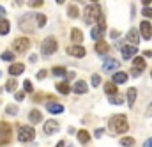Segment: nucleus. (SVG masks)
Wrapping results in <instances>:
<instances>
[{"label": "nucleus", "instance_id": "1", "mask_svg": "<svg viewBox=\"0 0 152 147\" xmlns=\"http://www.w3.org/2000/svg\"><path fill=\"white\" fill-rule=\"evenodd\" d=\"M101 16H103V11H101V7H99L97 4H90V5L85 7V11H83V20H85L87 25L96 23Z\"/></svg>", "mask_w": 152, "mask_h": 147}, {"label": "nucleus", "instance_id": "2", "mask_svg": "<svg viewBox=\"0 0 152 147\" xmlns=\"http://www.w3.org/2000/svg\"><path fill=\"white\" fill-rule=\"evenodd\" d=\"M110 129L113 131L115 135L118 133H126L129 129V124H127V119L126 115H113L110 119Z\"/></svg>", "mask_w": 152, "mask_h": 147}, {"label": "nucleus", "instance_id": "3", "mask_svg": "<svg viewBox=\"0 0 152 147\" xmlns=\"http://www.w3.org/2000/svg\"><path fill=\"white\" fill-rule=\"evenodd\" d=\"M18 27H20V30H23V32H27V34L34 32V29H36V27H34V14H32V12L23 14V16L20 18Z\"/></svg>", "mask_w": 152, "mask_h": 147}, {"label": "nucleus", "instance_id": "4", "mask_svg": "<svg viewBox=\"0 0 152 147\" xmlns=\"http://www.w3.org/2000/svg\"><path fill=\"white\" fill-rule=\"evenodd\" d=\"M58 44L55 41V37H46L42 43H41V51H42V57H50L57 51Z\"/></svg>", "mask_w": 152, "mask_h": 147}, {"label": "nucleus", "instance_id": "5", "mask_svg": "<svg viewBox=\"0 0 152 147\" xmlns=\"http://www.w3.org/2000/svg\"><path fill=\"white\" fill-rule=\"evenodd\" d=\"M34 137H36L34 128H30V126H18V138H20V142H32Z\"/></svg>", "mask_w": 152, "mask_h": 147}, {"label": "nucleus", "instance_id": "6", "mask_svg": "<svg viewBox=\"0 0 152 147\" xmlns=\"http://www.w3.org/2000/svg\"><path fill=\"white\" fill-rule=\"evenodd\" d=\"M11 126L7 122H0V147L7 146L11 142Z\"/></svg>", "mask_w": 152, "mask_h": 147}, {"label": "nucleus", "instance_id": "7", "mask_svg": "<svg viewBox=\"0 0 152 147\" xmlns=\"http://www.w3.org/2000/svg\"><path fill=\"white\" fill-rule=\"evenodd\" d=\"M12 48H14V51H18V53H25V51L30 48V41H28L27 37H18V39H14Z\"/></svg>", "mask_w": 152, "mask_h": 147}, {"label": "nucleus", "instance_id": "8", "mask_svg": "<svg viewBox=\"0 0 152 147\" xmlns=\"http://www.w3.org/2000/svg\"><path fill=\"white\" fill-rule=\"evenodd\" d=\"M145 69V60L143 57H133V68H131V74L133 76H138Z\"/></svg>", "mask_w": 152, "mask_h": 147}, {"label": "nucleus", "instance_id": "9", "mask_svg": "<svg viewBox=\"0 0 152 147\" xmlns=\"http://www.w3.org/2000/svg\"><path fill=\"white\" fill-rule=\"evenodd\" d=\"M97 21H99V23H97L96 27H92V30H90V36H92V39H96V41L103 36V32H104V29H106V25H104V18H103V16H101Z\"/></svg>", "mask_w": 152, "mask_h": 147}, {"label": "nucleus", "instance_id": "10", "mask_svg": "<svg viewBox=\"0 0 152 147\" xmlns=\"http://www.w3.org/2000/svg\"><path fill=\"white\" fill-rule=\"evenodd\" d=\"M58 128H60V124L55 121V119H50L48 122H44V128H42V131H44V135H53V133H57L58 131Z\"/></svg>", "mask_w": 152, "mask_h": 147}, {"label": "nucleus", "instance_id": "11", "mask_svg": "<svg viewBox=\"0 0 152 147\" xmlns=\"http://www.w3.org/2000/svg\"><path fill=\"white\" fill-rule=\"evenodd\" d=\"M120 51H122V57H124L126 60H131V59L136 55V46H134V44H124V46L120 48Z\"/></svg>", "mask_w": 152, "mask_h": 147}, {"label": "nucleus", "instance_id": "12", "mask_svg": "<svg viewBox=\"0 0 152 147\" xmlns=\"http://www.w3.org/2000/svg\"><path fill=\"white\" fill-rule=\"evenodd\" d=\"M140 32H142V37H143V39H151L152 37V27L147 20H143V21L140 23Z\"/></svg>", "mask_w": 152, "mask_h": 147}, {"label": "nucleus", "instance_id": "13", "mask_svg": "<svg viewBox=\"0 0 152 147\" xmlns=\"http://www.w3.org/2000/svg\"><path fill=\"white\" fill-rule=\"evenodd\" d=\"M103 69L104 71H115V69H118V62L115 60V59H104V62H103Z\"/></svg>", "mask_w": 152, "mask_h": 147}, {"label": "nucleus", "instance_id": "14", "mask_svg": "<svg viewBox=\"0 0 152 147\" xmlns=\"http://www.w3.org/2000/svg\"><path fill=\"white\" fill-rule=\"evenodd\" d=\"M67 51H69V55H73V57H78V59H81V57H85V48H81V46H69L67 48Z\"/></svg>", "mask_w": 152, "mask_h": 147}, {"label": "nucleus", "instance_id": "15", "mask_svg": "<svg viewBox=\"0 0 152 147\" xmlns=\"http://www.w3.org/2000/svg\"><path fill=\"white\" fill-rule=\"evenodd\" d=\"M73 90H75L76 94H85V92L88 90V85H87L83 80H78L75 85H73Z\"/></svg>", "mask_w": 152, "mask_h": 147}, {"label": "nucleus", "instance_id": "16", "mask_svg": "<svg viewBox=\"0 0 152 147\" xmlns=\"http://www.w3.org/2000/svg\"><path fill=\"white\" fill-rule=\"evenodd\" d=\"M25 71V66L21 64V62H14L11 68H9V74H12V76H16V74H21Z\"/></svg>", "mask_w": 152, "mask_h": 147}, {"label": "nucleus", "instance_id": "17", "mask_svg": "<svg viewBox=\"0 0 152 147\" xmlns=\"http://www.w3.org/2000/svg\"><path fill=\"white\" fill-rule=\"evenodd\" d=\"M46 108H48L50 113H62V112H64V107H62L60 103H55V101H50Z\"/></svg>", "mask_w": 152, "mask_h": 147}, {"label": "nucleus", "instance_id": "18", "mask_svg": "<svg viewBox=\"0 0 152 147\" xmlns=\"http://www.w3.org/2000/svg\"><path fill=\"white\" fill-rule=\"evenodd\" d=\"M127 39H129V43L131 44H138L140 43V36H138V30H134V29H131L129 32H127Z\"/></svg>", "mask_w": 152, "mask_h": 147}, {"label": "nucleus", "instance_id": "19", "mask_svg": "<svg viewBox=\"0 0 152 147\" xmlns=\"http://www.w3.org/2000/svg\"><path fill=\"white\" fill-rule=\"evenodd\" d=\"M134 101H136V89L131 87V89L127 90V105H129V108H133Z\"/></svg>", "mask_w": 152, "mask_h": 147}, {"label": "nucleus", "instance_id": "20", "mask_svg": "<svg viewBox=\"0 0 152 147\" xmlns=\"http://www.w3.org/2000/svg\"><path fill=\"white\" fill-rule=\"evenodd\" d=\"M71 39H73V43L80 44V43L83 41V34H81V30H80V29H73V30H71Z\"/></svg>", "mask_w": 152, "mask_h": 147}, {"label": "nucleus", "instance_id": "21", "mask_svg": "<svg viewBox=\"0 0 152 147\" xmlns=\"http://www.w3.org/2000/svg\"><path fill=\"white\" fill-rule=\"evenodd\" d=\"M28 121H30V122H34V124L41 122V121H42V115H41V112H39V110H32L30 113H28Z\"/></svg>", "mask_w": 152, "mask_h": 147}, {"label": "nucleus", "instance_id": "22", "mask_svg": "<svg viewBox=\"0 0 152 147\" xmlns=\"http://www.w3.org/2000/svg\"><path fill=\"white\" fill-rule=\"evenodd\" d=\"M127 82V74L122 73V71H117L113 74V83H126Z\"/></svg>", "mask_w": 152, "mask_h": 147}, {"label": "nucleus", "instance_id": "23", "mask_svg": "<svg viewBox=\"0 0 152 147\" xmlns=\"http://www.w3.org/2000/svg\"><path fill=\"white\" fill-rule=\"evenodd\" d=\"M9 30H11V25H9V21H7V20H0V36H5V34H9Z\"/></svg>", "mask_w": 152, "mask_h": 147}, {"label": "nucleus", "instance_id": "24", "mask_svg": "<svg viewBox=\"0 0 152 147\" xmlns=\"http://www.w3.org/2000/svg\"><path fill=\"white\" fill-rule=\"evenodd\" d=\"M96 51H97V53H101V55H103V53H106V51H108V44H106L104 41H99V39H97V44H96Z\"/></svg>", "mask_w": 152, "mask_h": 147}, {"label": "nucleus", "instance_id": "25", "mask_svg": "<svg viewBox=\"0 0 152 147\" xmlns=\"http://www.w3.org/2000/svg\"><path fill=\"white\" fill-rule=\"evenodd\" d=\"M78 140H80L81 144H87V142L90 140V135H88L85 129H80V131H78Z\"/></svg>", "mask_w": 152, "mask_h": 147}, {"label": "nucleus", "instance_id": "26", "mask_svg": "<svg viewBox=\"0 0 152 147\" xmlns=\"http://www.w3.org/2000/svg\"><path fill=\"white\" fill-rule=\"evenodd\" d=\"M104 92H106L108 96L115 94V92H117V83H113V82H110V83H104Z\"/></svg>", "mask_w": 152, "mask_h": 147}, {"label": "nucleus", "instance_id": "27", "mask_svg": "<svg viewBox=\"0 0 152 147\" xmlns=\"http://www.w3.org/2000/svg\"><path fill=\"white\" fill-rule=\"evenodd\" d=\"M57 90H58L60 94H69V85H67L66 82H58V83H57Z\"/></svg>", "mask_w": 152, "mask_h": 147}, {"label": "nucleus", "instance_id": "28", "mask_svg": "<svg viewBox=\"0 0 152 147\" xmlns=\"http://www.w3.org/2000/svg\"><path fill=\"white\" fill-rule=\"evenodd\" d=\"M120 146L133 147V146H134V138H133V137H124V138H120Z\"/></svg>", "mask_w": 152, "mask_h": 147}, {"label": "nucleus", "instance_id": "29", "mask_svg": "<svg viewBox=\"0 0 152 147\" xmlns=\"http://www.w3.org/2000/svg\"><path fill=\"white\" fill-rule=\"evenodd\" d=\"M110 103H112V105H122V103H124V98H122L120 94L117 96V92H115V94L110 96Z\"/></svg>", "mask_w": 152, "mask_h": 147}, {"label": "nucleus", "instance_id": "30", "mask_svg": "<svg viewBox=\"0 0 152 147\" xmlns=\"http://www.w3.org/2000/svg\"><path fill=\"white\" fill-rule=\"evenodd\" d=\"M67 16H69V18H78V16H80V11H78L76 5H69V7H67Z\"/></svg>", "mask_w": 152, "mask_h": 147}, {"label": "nucleus", "instance_id": "31", "mask_svg": "<svg viewBox=\"0 0 152 147\" xmlns=\"http://www.w3.org/2000/svg\"><path fill=\"white\" fill-rule=\"evenodd\" d=\"M16 87H18V82H16V80H9V82L5 83V90H7V92H12Z\"/></svg>", "mask_w": 152, "mask_h": 147}, {"label": "nucleus", "instance_id": "32", "mask_svg": "<svg viewBox=\"0 0 152 147\" xmlns=\"http://www.w3.org/2000/svg\"><path fill=\"white\" fill-rule=\"evenodd\" d=\"M53 74H55V76H66V68H64V66H62V68H60V66L53 68Z\"/></svg>", "mask_w": 152, "mask_h": 147}, {"label": "nucleus", "instance_id": "33", "mask_svg": "<svg viewBox=\"0 0 152 147\" xmlns=\"http://www.w3.org/2000/svg\"><path fill=\"white\" fill-rule=\"evenodd\" d=\"M2 60H7V62L14 60V53H12V51H4V53H2Z\"/></svg>", "mask_w": 152, "mask_h": 147}, {"label": "nucleus", "instance_id": "34", "mask_svg": "<svg viewBox=\"0 0 152 147\" xmlns=\"http://www.w3.org/2000/svg\"><path fill=\"white\" fill-rule=\"evenodd\" d=\"M36 21H37V27H44L46 25V16L44 14H37L36 16Z\"/></svg>", "mask_w": 152, "mask_h": 147}, {"label": "nucleus", "instance_id": "35", "mask_svg": "<svg viewBox=\"0 0 152 147\" xmlns=\"http://www.w3.org/2000/svg\"><path fill=\"white\" fill-rule=\"evenodd\" d=\"M5 113H9V115H16V113H18V108H16L14 105H7V107H5Z\"/></svg>", "mask_w": 152, "mask_h": 147}, {"label": "nucleus", "instance_id": "36", "mask_svg": "<svg viewBox=\"0 0 152 147\" xmlns=\"http://www.w3.org/2000/svg\"><path fill=\"white\" fill-rule=\"evenodd\" d=\"M142 14L145 16V20H149V18H152V9L149 5H145V9H142Z\"/></svg>", "mask_w": 152, "mask_h": 147}, {"label": "nucleus", "instance_id": "37", "mask_svg": "<svg viewBox=\"0 0 152 147\" xmlns=\"http://www.w3.org/2000/svg\"><path fill=\"white\" fill-rule=\"evenodd\" d=\"M101 83V76L99 74H92V87H97Z\"/></svg>", "mask_w": 152, "mask_h": 147}, {"label": "nucleus", "instance_id": "38", "mask_svg": "<svg viewBox=\"0 0 152 147\" xmlns=\"http://www.w3.org/2000/svg\"><path fill=\"white\" fill-rule=\"evenodd\" d=\"M42 4H44L42 0H28V5H30V7H41Z\"/></svg>", "mask_w": 152, "mask_h": 147}, {"label": "nucleus", "instance_id": "39", "mask_svg": "<svg viewBox=\"0 0 152 147\" xmlns=\"http://www.w3.org/2000/svg\"><path fill=\"white\" fill-rule=\"evenodd\" d=\"M23 89H25L27 92H32V90H34V87H32L30 80H25V83H23Z\"/></svg>", "mask_w": 152, "mask_h": 147}, {"label": "nucleus", "instance_id": "40", "mask_svg": "<svg viewBox=\"0 0 152 147\" xmlns=\"http://www.w3.org/2000/svg\"><path fill=\"white\" fill-rule=\"evenodd\" d=\"M46 74H48V71L46 69H41L37 73V80H42V78H46Z\"/></svg>", "mask_w": 152, "mask_h": 147}, {"label": "nucleus", "instance_id": "41", "mask_svg": "<svg viewBox=\"0 0 152 147\" xmlns=\"http://www.w3.org/2000/svg\"><path fill=\"white\" fill-rule=\"evenodd\" d=\"M14 98H16V101H23V99H25V94H23V92H16Z\"/></svg>", "mask_w": 152, "mask_h": 147}, {"label": "nucleus", "instance_id": "42", "mask_svg": "<svg viewBox=\"0 0 152 147\" xmlns=\"http://www.w3.org/2000/svg\"><path fill=\"white\" fill-rule=\"evenodd\" d=\"M103 133H104V129H103V128L96 129V138H101V137H103Z\"/></svg>", "mask_w": 152, "mask_h": 147}, {"label": "nucleus", "instance_id": "43", "mask_svg": "<svg viewBox=\"0 0 152 147\" xmlns=\"http://www.w3.org/2000/svg\"><path fill=\"white\" fill-rule=\"evenodd\" d=\"M143 147H152V138L145 140V142H143Z\"/></svg>", "mask_w": 152, "mask_h": 147}, {"label": "nucleus", "instance_id": "44", "mask_svg": "<svg viewBox=\"0 0 152 147\" xmlns=\"http://www.w3.org/2000/svg\"><path fill=\"white\" fill-rule=\"evenodd\" d=\"M143 55H145L147 59H151V57H152V51H151V50H145V51H143Z\"/></svg>", "mask_w": 152, "mask_h": 147}, {"label": "nucleus", "instance_id": "45", "mask_svg": "<svg viewBox=\"0 0 152 147\" xmlns=\"http://www.w3.org/2000/svg\"><path fill=\"white\" fill-rule=\"evenodd\" d=\"M147 117H152V103L149 105V108H147Z\"/></svg>", "mask_w": 152, "mask_h": 147}, {"label": "nucleus", "instance_id": "46", "mask_svg": "<svg viewBox=\"0 0 152 147\" xmlns=\"http://www.w3.org/2000/svg\"><path fill=\"white\" fill-rule=\"evenodd\" d=\"M110 36L113 37V39H117V37H118V32H117V30H112V32H110Z\"/></svg>", "mask_w": 152, "mask_h": 147}, {"label": "nucleus", "instance_id": "47", "mask_svg": "<svg viewBox=\"0 0 152 147\" xmlns=\"http://www.w3.org/2000/svg\"><path fill=\"white\" fill-rule=\"evenodd\" d=\"M4 16H5V9L0 5V18H4Z\"/></svg>", "mask_w": 152, "mask_h": 147}, {"label": "nucleus", "instance_id": "48", "mask_svg": "<svg viewBox=\"0 0 152 147\" xmlns=\"http://www.w3.org/2000/svg\"><path fill=\"white\" fill-rule=\"evenodd\" d=\"M151 2H152V0H142V4H143V5H149Z\"/></svg>", "mask_w": 152, "mask_h": 147}, {"label": "nucleus", "instance_id": "49", "mask_svg": "<svg viewBox=\"0 0 152 147\" xmlns=\"http://www.w3.org/2000/svg\"><path fill=\"white\" fill-rule=\"evenodd\" d=\"M57 147H66V142H58V144H57Z\"/></svg>", "mask_w": 152, "mask_h": 147}, {"label": "nucleus", "instance_id": "50", "mask_svg": "<svg viewBox=\"0 0 152 147\" xmlns=\"http://www.w3.org/2000/svg\"><path fill=\"white\" fill-rule=\"evenodd\" d=\"M14 4H16V5H21V4H23V0H14Z\"/></svg>", "mask_w": 152, "mask_h": 147}, {"label": "nucleus", "instance_id": "51", "mask_svg": "<svg viewBox=\"0 0 152 147\" xmlns=\"http://www.w3.org/2000/svg\"><path fill=\"white\" fill-rule=\"evenodd\" d=\"M55 2H57V4H64L66 0H55Z\"/></svg>", "mask_w": 152, "mask_h": 147}, {"label": "nucleus", "instance_id": "52", "mask_svg": "<svg viewBox=\"0 0 152 147\" xmlns=\"http://www.w3.org/2000/svg\"><path fill=\"white\" fill-rule=\"evenodd\" d=\"M2 90H4V89H2V87H0V92H2Z\"/></svg>", "mask_w": 152, "mask_h": 147}, {"label": "nucleus", "instance_id": "53", "mask_svg": "<svg viewBox=\"0 0 152 147\" xmlns=\"http://www.w3.org/2000/svg\"><path fill=\"white\" fill-rule=\"evenodd\" d=\"M92 2H97V0H92Z\"/></svg>", "mask_w": 152, "mask_h": 147}, {"label": "nucleus", "instance_id": "54", "mask_svg": "<svg viewBox=\"0 0 152 147\" xmlns=\"http://www.w3.org/2000/svg\"><path fill=\"white\" fill-rule=\"evenodd\" d=\"M0 76H2V73H0Z\"/></svg>", "mask_w": 152, "mask_h": 147}, {"label": "nucleus", "instance_id": "55", "mask_svg": "<svg viewBox=\"0 0 152 147\" xmlns=\"http://www.w3.org/2000/svg\"><path fill=\"white\" fill-rule=\"evenodd\" d=\"M151 76H152V73H151Z\"/></svg>", "mask_w": 152, "mask_h": 147}, {"label": "nucleus", "instance_id": "56", "mask_svg": "<svg viewBox=\"0 0 152 147\" xmlns=\"http://www.w3.org/2000/svg\"><path fill=\"white\" fill-rule=\"evenodd\" d=\"M76 2H78V0H76Z\"/></svg>", "mask_w": 152, "mask_h": 147}]
</instances>
